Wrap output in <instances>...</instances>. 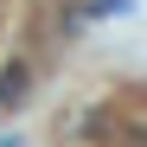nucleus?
I'll return each instance as SVG.
<instances>
[{"mask_svg": "<svg viewBox=\"0 0 147 147\" xmlns=\"http://www.w3.org/2000/svg\"><path fill=\"white\" fill-rule=\"evenodd\" d=\"M96 13H128V0H96Z\"/></svg>", "mask_w": 147, "mask_h": 147, "instance_id": "obj_1", "label": "nucleus"}, {"mask_svg": "<svg viewBox=\"0 0 147 147\" xmlns=\"http://www.w3.org/2000/svg\"><path fill=\"white\" fill-rule=\"evenodd\" d=\"M0 147H19V141H13V134H0Z\"/></svg>", "mask_w": 147, "mask_h": 147, "instance_id": "obj_2", "label": "nucleus"}]
</instances>
